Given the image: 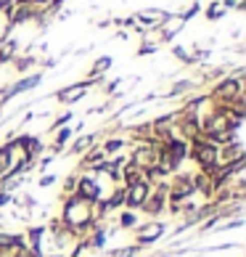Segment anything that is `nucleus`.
<instances>
[{"label":"nucleus","mask_w":246,"mask_h":257,"mask_svg":"<svg viewBox=\"0 0 246 257\" xmlns=\"http://www.w3.org/2000/svg\"><path fill=\"white\" fill-rule=\"evenodd\" d=\"M24 236V244L30 246V249H37L40 246L43 249V239H45V225H30L27 231L22 233Z\"/></svg>","instance_id":"9b49d317"},{"label":"nucleus","mask_w":246,"mask_h":257,"mask_svg":"<svg viewBox=\"0 0 246 257\" xmlns=\"http://www.w3.org/2000/svg\"><path fill=\"white\" fill-rule=\"evenodd\" d=\"M74 186H77V173H69L64 178V196H72L74 194Z\"/></svg>","instance_id":"2eb2a0df"},{"label":"nucleus","mask_w":246,"mask_h":257,"mask_svg":"<svg viewBox=\"0 0 246 257\" xmlns=\"http://www.w3.org/2000/svg\"><path fill=\"white\" fill-rule=\"evenodd\" d=\"M225 14H228V8H225L222 3H220V0H214V3L209 6V8H206V19H209V22H217V19H222Z\"/></svg>","instance_id":"4468645a"},{"label":"nucleus","mask_w":246,"mask_h":257,"mask_svg":"<svg viewBox=\"0 0 246 257\" xmlns=\"http://www.w3.org/2000/svg\"><path fill=\"white\" fill-rule=\"evenodd\" d=\"M8 167H11V144H6L0 146V178H3L8 173Z\"/></svg>","instance_id":"ddd939ff"},{"label":"nucleus","mask_w":246,"mask_h":257,"mask_svg":"<svg viewBox=\"0 0 246 257\" xmlns=\"http://www.w3.org/2000/svg\"><path fill=\"white\" fill-rule=\"evenodd\" d=\"M101 85V80H85V82H74V85H66V88L56 90V101L64 103V106H69V103H77L80 98L88 96L90 88H96Z\"/></svg>","instance_id":"f03ea898"},{"label":"nucleus","mask_w":246,"mask_h":257,"mask_svg":"<svg viewBox=\"0 0 246 257\" xmlns=\"http://www.w3.org/2000/svg\"><path fill=\"white\" fill-rule=\"evenodd\" d=\"M156 48H159V45H154V43H143L138 48V56H151V53H156Z\"/></svg>","instance_id":"f3484780"},{"label":"nucleus","mask_w":246,"mask_h":257,"mask_svg":"<svg viewBox=\"0 0 246 257\" xmlns=\"http://www.w3.org/2000/svg\"><path fill=\"white\" fill-rule=\"evenodd\" d=\"M167 146V151L172 154V159L177 162V165H183L185 159H191V144L188 141H183V138H172L169 144H164Z\"/></svg>","instance_id":"6e6552de"},{"label":"nucleus","mask_w":246,"mask_h":257,"mask_svg":"<svg viewBox=\"0 0 246 257\" xmlns=\"http://www.w3.org/2000/svg\"><path fill=\"white\" fill-rule=\"evenodd\" d=\"M109 69H111V56H101V59H96V64H93L88 80H103V74Z\"/></svg>","instance_id":"f8f14e48"},{"label":"nucleus","mask_w":246,"mask_h":257,"mask_svg":"<svg viewBox=\"0 0 246 257\" xmlns=\"http://www.w3.org/2000/svg\"><path fill=\"white\" fill-rule=\"evenodd\" d=\"M56 183V175H43L40 178V183H37V186H40V188H45V186H53Z\"/></svg>","instance_id":"6ab92c4d"},{"label":"nucleus","mask_w":246,"mask_h":257,"mask_svg":"<svg viewBox=\"0 0 246 257\" xmlns=\"http://www.w3.org/2000/svg\"><path fill=\"white\" fill-rule=\"evenodd\" d=\"M125 146H130V144H127V138L122 136V133H111V136L101 144L103 154H106L109 159H111V157H117V154H122V151H125Z\"/></svg>","instance_id":"0eeeda50"},{"label":"nucleus","mask_w":246,"mask_h":257,"mask_svg":"<svg viewBox=\"0 0 246 257\" xmlns=\"http://www.w3.org/2000/svg\"><path fill=\"white\" fill-rule=\"evenodd\" d=\"M125 188H127L125 209H132V212H138V209L143 207V202L148 199V194H151V183H148V180H138V183L125 186Z\"/></svg>","instance_id":"20e7f679"},{"label":"nucleus","mask_w":246,"mask_h":257,"mask_svg":"<svg viewBox=\"0 0 246 257\" xmlns=\"http://www.w3.org/2000/svg\"><path fill=\"white\" fill-rule=\"evenodd\" d=\"M191 183H193V194L206 199V202H212V194L217 191L214 188V180L209 173H201V170H196V173H191Z\"/></svg>","instance_id":"39448f33"},{"label":"nucleus","mask_w":246,"mask_h":257,"mask_svg":"<svg viewBox=\"0 0 246 257\" xmlns=\"http://www.w3.org/2000/svg\"><path fill=\"white\" fill-rule=\"evenodd\" d=\"M138 180H146L143 178V170H140L138 165H132V162L127 159L125 167H122V173H119V183L122 186H132V183H138Z\"/></svg>","instance_id":"9d476101"},{"label":"nucleus","mask_w":246,"mask_h":257,"mask_svg":"<svg viewBox=\"0 0 246 257\" xmlns=\"http://www.w3.org/2000/svg\"><path fill=\"white\" fill-rule=\"evenodd\" d=\"M191 159L196 162V167L201 170V173H212L217 167V146L212 141H206L204 136L191 141Z\"/></svg>","instance_id":"f257e3e1"},{"label":"nucleus","mask_w":246,"mask_h":257,"mask_svg":"<svg viewBox=\"0 0 246 257\" xmlns=\"http://www.w3.org/2000/svg\"><path fill=\"white\" fill-rule=\"evenodd\" d=\"M45 257H66V254H61V252H51V254H45Z\"/></svg>","instance_id":"aec40b11"},{"label":"nucleus","mask_w":246,"mask_h":257,"mask_svg":"<svg viewBox=\"0 0 246 257\" xmlns=\"http://www.w3.org/2000/svg\"><path fill=\"white\" fill-rule=\"evenodd\" d=\"M114 225H117V231H135L140 225V215L132 212V209H119Z\"/></svg>","instance_id":"1a4fd4ad"},{"label":"nucleus","mask_w":246,"mask_h":257,"mask_svg":"<svg viewBox=\"0 0 246 257\" xmlns=\"http://www.w3.org/2000/svg\"><path fill=\"white\" fill-rule=\"evenodd\" d=\"M14 202V194H8V191H0V207H8Z\"/></svg>","instance_id":"a211bd4d"},{"label":"nucleus","mask_w":246,"mask_h":257,"mask_svg":"<svg viewBox=\"0 0 246 257\" xmlns=\"http://www.w3.org/2000/svg\"><path fill=\"white\" fill-rule=\"evenodd\" d=\"M164 231H167V225L162 220H148V223L135 228V244L143 249V246H148V244H154V241L162 239Z\"/></svg>","instance_id":"7ed1b4c3"},{"label":"nucleus","mask_w":246,"mask_h":257,"mask_svg":"<svg viewBox=\"0 0 246 257\" xmlns=\"http://www.w3.org/2000/svg\"><path fill=\"white\" fill-rule=\"evenodd\" d=\"M96 141H98L96 133H85V136H77V138H74L72 144H69V149H64V154H66V157H77V159H80L90 146H96Z\"/></svg>","instance_id":"423d86ee"},{"label":"nucleus","mask_w":246,"mask_h":257,"mask_svg":"<svg viewBox=\"0 0 246 257\" xmlns=\"http://www.w3.org/2000/svg\"><path fill=\"white\" fill-rule=\"evenodd\" d=\"M37 61L32 59V56H24V59H16V64H14V69L16 72H27V69H32Z\"/></svg>","instance_id":"dca6fc26"}]
</instances>
